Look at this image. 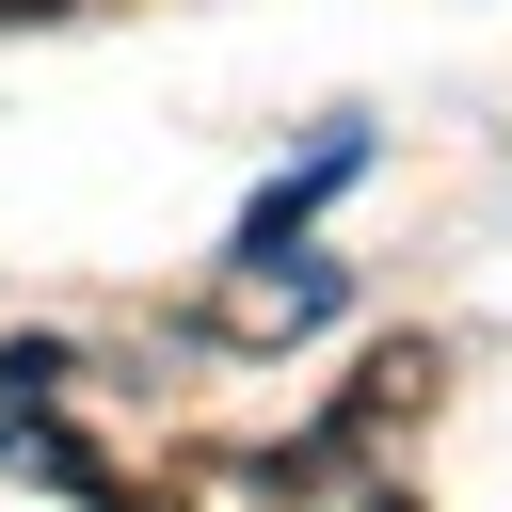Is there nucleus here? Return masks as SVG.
Returning a JSON list of instances; mask_svg holds the SVG:
<instances>
[{
	"instance_id": "nucleus-4",
	"label": "nucleus",
	"mask_w": 512,
	"mask_h": 512,
	"mask_svg": "<svg viewBox=\"0 0 512 512\" xmlns=\"http://www.w3.org/2000/svg\"><path fill=\"white\" fill-rule=\"evenodd\" d=\"M352 512H416V496H352Z\"/></svg>"
},
{
	"instance_id": "nucleus-1",
	"label": "nucleus",
	"mask_w": 512,
	"mask_h": 512,
	"mask_svg": "<svg viewBox=\"0 0 512 512\" xmlns=\"http://www.w3.org/2000/svg\"><path fill=\"white\" fill-rule=\"evenodd\" d=\"M352 160H368V144H352V128H320V160H304V176H272V192L240 208V256H288V240H304V208H320Z\"/></svg>"
},
{
	"instance_id": "nucleus-3",
	"label": "nucleus",
	"mask_w": 512,
	"mask_h": 512,
	"mask_svg": "<svg viewBox=\"0 0 512 512\" xmlns=\"http://www.w3.org/2000/svg\"><path fill=\"white\" fill-rule=\"evenodd\" d=\"M48 16H80V0H0V32H48Z\"/></svg>"
},
{
	"instance_id": "nucleus-2",
	"label": "nucleus",
	"mask_w": 512,
	"mask_h": 512,
	"mask_svg": "<svg viewBox=\"0 0 512 512\" xmlns=\"http://www.w3.org/2000/svg\"><path fill=\"white\" fill-rule=\"evenodd\" d=\"M48 384H64V352H48V336H16V352H0V400H48Z\"/></svg>"
}]
</instances>
